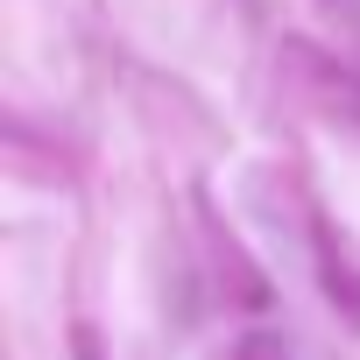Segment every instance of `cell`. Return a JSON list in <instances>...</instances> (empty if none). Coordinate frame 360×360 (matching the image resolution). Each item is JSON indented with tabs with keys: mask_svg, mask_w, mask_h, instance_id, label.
Here are the masks:
<instances>
[{
	"mask_svg": "<svg viewBox=\"0 0 360 360\" xmlns=\"http://www.w3.org/2000/svg\"><path fill=\"white\" fill-rule=\"evenodd\" d=\"M318 262H325V297H332V304H346V318L360 325V276L339 262V248H332V240H318Z\"/></svg>",
	"mask_w": 360,
	"mask_h": 360,
	"instance_id": "obj_1",
	"label": "cell"
},
{
	"mask_svg": "<svg viewBox=\"0 0 360 360\" xmlns=\"http://www.w3.org/2000/svg\"><path fill=\"white\" fill-rule=\"evenodd\" d=\"M226 360H290V339L283 332H240V346Z\"/></svg>",
	"mask_w": 360,
	"mask_h": 360,
	"instance_id": "obj_2",
	"label": "cell"
},
{
	"mask_svg": "<svg viewBox=\"0 0 360 360\" xmlns=\"http://www.w3.org/2000/svg\"><path fill=\"white\" fill-rule=\"evenodd\" d=\"M71 360H106V353H99V339H92V325H78V332H71Z\"/></svg>",
	"mask_w": 360,
	"mask_h": 360,
	"instance_id": "obj_3",
	"label": "cell"
}]
</instances>
